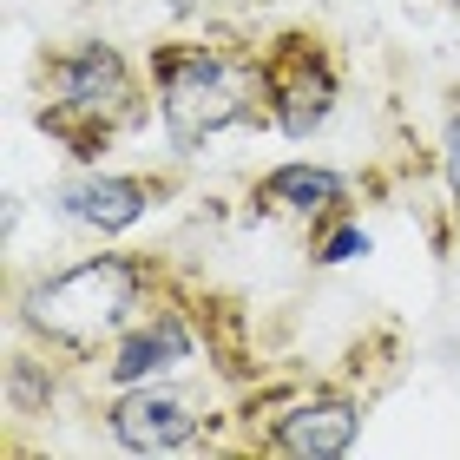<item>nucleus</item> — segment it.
Wrapping results in <instances>:
<instances>
[{
    "label": "nucleus",
    "instance_id": "1",
    "mask_svg": "<svg viewBox=\"0 0 460 460\" xmlns=\"http://www.w3.org/2000/svg\"><path fill=\"white\" fill-rule=\"evenodd\" d=\"M152 99L178 152H198L204 138L230 132V125H270L257 53L224 47V40H164V47H152Z\"/></svg>",
    "mask_w": 460,
    "mask_h": 460
},
{
    "label": "nucleus",
    "instance_id": "2",
    "mask_svg": "<svg viewBox=\"0 0 460 460\" xmlns=\"http://www.w3.org/2000/svg\"><path fill=\"white\" fill-rule=\"evenodd\" d=\"M40 132L59 138L73 158H99L119 132L145 125V93H138V73L132 59L106 40H79V47H59L40 59Z\"/></svg>",
    "mask_w": 460,
    "mask_h": 460
},
{
    "label": "nucleus",
    "instance_id": "3",
    "mask_svg": "<svg viewBox=\"0 0 460 460\" xmlns=\"http://www.w3.org/2000/svg\"><path fill=\"white\" fill-rule=\"evenodd\" d=\"M152 283H158V270L145 263L138 250H106V257H86V263L59 270V277H47L27 296L20 323L40 329V336L59 342V349L93 355L99 342H112L119 329H132L145 316Z\"/></svg>",
    "mask_w": 460,
    "mask_h": 460
},
{
    "label": "nucleus",
    "instance_id": "4",
    "mask_svg": "<svg viewBox=\"0 0 460 460\" xmlns=\"http://www.w3.org/2000/svg\"><path fill=\"white\" fill-rule=\"evenodd\" d=\"M257 66H263V99H270V125L283 138H316L329 112L342 99V66H336V47L323 33H303L289 27L277 33L270 47H257Z\"/></svg>",
    "mask_w": 460,
    "mask_h": 460
},
{
    "label": "nucleus",
    "instance_id": "5",
    "mask_svg": "<svg viewBox=\"0 0 460 460\" xmlns=\"http://www.w3.org/2000/svg\"><path fill=\"white\" fill-rule=\"evenodd\" d=\"M270 434H257L263 454H283V460H342L362 434V402L342 388H309L296 394L283 414H270Z\"/></svg>",
    "mask_w": 460,
    "mask_h": 460
},
{
    "label": "nucleus",
    "instance_id": "6",
    "mask_svg": "<svg viewBox=\"0 0 460 460\" xmlns=\"http://www.w3.org/2000/svg\"><path fill=\"white\" fill-rule=\"evenodd\" d=\"M172 191V178H145V172H79L53 191L59 217L79 224V230H99V237H119L132 230L145 211H158V198Z\"/></svg>",
    "mask_w": 460,
    "mask_h": 460
},
{
    "label": "nucleus",
    "instance_id": "7",
    "mask_svg": "<svg viewBox=\"0 0 460 460\" xmlns=\"http://www.w3.org/2000/svg\"><path fill=\"white\" fill-rule=\"evenodd\" d=\"M191 355H198L191 316L172 309V303H158V309H145L132 329H119V342H112V355H106V382H112V388L164 382V375H178Z\"/></svg>",
    "mask_w": 460,
    "mask_h": 460
},
{
    "label": "nucleus",
    "instance_id": "8",
    "mask_svg": "<svg viewBox=\"0 0 460 460\" xmlns=\"http://www.w3.org/2000/svg\"><path fill=\"white\" fill-rule=\"evenodd\" d=\"M106 428L125 454H178L198 441L204 414L184 402L178 388H158V382H138V388H119V402L106 408Z\"/></svg>",
    "mask_w": 460,
    "mask_h": 460
},
{
    "label": "nucleus",
    "instance_id": "9",
    "mask_svg": "<svg viewBox=\"0 0 460 460\" xmlns=\"http://www.w3.org/2000/svg\"><path fill=\"white\" fill-rule=\"evenodd\" d=\"M250 204L270 217H303L309 230L329 224V217H342L349 211V178L342 172H329V164H277V172H263L257 178V191H250Z\"/></svg>",
    "mask_w": 460,
    "mask_h": 460
},
{
    "label": "nucleus",
    "instance_id": "10",
    "mask_svg": "<svg viewBox=\"0 0 460 460\" xmlns=\"http://www.w3.org/2000/svg\"><path fill=\"white\" fill-rule=\"evenodd\" d=\"M309 257H316V263H355V257H368V230L342 211V217L316 224V243H309Z\"/></svg>",
    "mask_w": 460,
    "mask_h": 460
},
{
    "label": "nucleus",
    "instance_id": "11",
    "mask_svg": "<svg viewBox=\"0 0 460 460\" xmlns=\"http://www.w3.org/2000/svg\"><path fill=\"white\" fill-rule=\"evenodd\" d=\"M441 178H447V191H454V211H460V93H454V106H447V125H441Z\"/></svg>",
    "mask_w": 460,
    "mask_h": 460
}]
</instances>
